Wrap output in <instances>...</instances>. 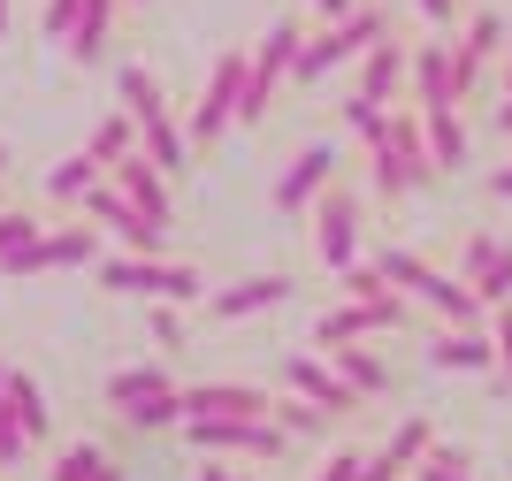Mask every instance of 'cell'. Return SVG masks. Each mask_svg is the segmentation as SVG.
<instances>
[{
  "label": "cell",
  "mask_w": 512,
  "mask_h": 481,
  "mask_svg": "<svg viewBox=\"0 0 512 481\" xmlns=\"http://www.w3.org/2000/svg\"><path fill=\"white\" fill-rule=\"evenodd\" d=\"M100 291L169 298V306H207V275H199L192 260H161V252H115V260H100Z\"/></svg>",
  "instance_id": "obj_1"
},
{
  "label": "cell",
  "mask_w": 512,
  "mask_h": 481,
  "mask_svg": "<svg viewBox=\"0 0 512 481\" xmlns=\"http://www.w3.org/2000/svg\"><path fill=\"white\" fill-rule=\"evenodd\" d=\"M367 161H375V191L383 199H406V191H421L428 176H436V161H428V130H421V107H390L383 138L367 146Z\"/></svg>",
  "instance_id": "obj_2"
},
{
  "label": "cell",
  "mask_w": 512,
  "mask_h": 481,
  "mask_svg": "<svg viewBox=\"0 0 512 481\" xmlns=\"http://www.w3.org/2000/svg\"><path fill=\"white\" fill-rule=\"evenodd\" d=\"M375 39H390V16L383 8H352V16H337L321 39H306L299 46V62H291V84H321L329 69H344V62H360Z\"/></svg>",
  "instance_id": "obj_3"
},
{
  "label": "cell",
  "mask_w": 512,
  "mask_h": 481,
  "mask_svg": "<svg viewBox=\"0 0 512 481\" xmlns=\"http://www.w3.org/2000/svg\"><path fill=\"white\" fill-rule=\"evenodd\" d=\"M299 46H306V31H299L291 16H283L276 31H268V39H260L253 54H245V100H237V130H253L260 115L276 107V84L291 77V62H299Z\"/></svg>",
  "instance_id": "obj_4"
},
{
  "label": "cell",
  "mask_w": 512,
  "mask_h": 481,
  "mask_svg": "<svg viewBox=\"0 0 512 481\" xmlns=\"http://www.w3.org/2000/svg\"><path fill=\"white\" fill-rule=\"evenodd\" d=\"M107 405L130 420V428H184V390H176L161 367H123V375H107Z\"/></svg>",
  "instance_id": "obj_5"
},
{
  "label": "cell",
  "mask_w": 512,
  "mask_h": 481,
  "mask_svg": "<svg viewBox=\"0 0 512 481\" xmlns=\"http://www.w3.org/2000/svg\"><path fill=\"white\" fill-rule=\"evenodd\" d=\"M375 268L390 275V283H398V291L406 298H421V306H436V314L444 321H474L482 314V298L467 291V275H436L421 260V252H383V260H375Z\"/></svg>",
  "instance_id": "obj_6"
},
{
  "label": "cell",
  "mask_w": 512,
  "mask_h": 481,
  "mask_svg": "<svg viewBox=\"0 0 512 481\" xmlns=\"http://www.w3.org/2000/svg\"><path fill=\"white\" fill-rule=\"evenodd\" d=\"M184 443L192 451H207V459H283V428L268 413L260 420H222V413H207V420H184Z\"/></svg>",
  "instance_id": "obj_7"
},
{
  "label": "cell",
  "mask_w": 512,
  "mask_h": 481,
  "mask_svg": "<svg viewBox=\"0 0 512 481\" xmlns=\"http://www.w3.org/2000/svg\"><path fill=\"white\" fill-rule=\"evenodd\" d=\"M77 207H85V222H100V230L123 237V252H161V245H169V222H146V214H138L123 191H115V176H100V184H92Z\"/></svg>",
  "instance_id": "obj_8"
},
{
  "label": "cell",
  "mask_w": 512,
  "mask_h": 481,
  "mask_svg": "<svg viewBox=\"0 0 512 481\" xmlns=\"http://www.w3.org/2000/svg\"><path fill=\"white\" fill-rule=\"evenodd\" d=\"M314 252H321L329 275L360 260V199L352 191H321L314 199Z\"/></svg>",
  "instance_id": "obj_9"
},
{
  "label": "cell",
  "mask_w": 512,
  "mask_h": 481,
  "mask_svg": "<svg viewBox=\"0 0 512 481\" xmlns=\"http://www.w3.org/2000/svg\"><path fill=\"white\" fill-rule=\"evenodd\" d=\"M406 321V298H344V306H329V314L314 321V352H329V344H352V336H383Z\"/></svg>",
  "instance_id": "obj_10"
},
{
  "label": "cell",
  "mask_w": 512,
  "mask_h": 481,
  "mask_svg": "<svg viewBox=\"0 0 512 481\" xmlns=\"http://www.w3.org/2000/svg\"><path fill=\"white\" fill-rule=\"evenodd\" d=\"M406 77H413V107H459V100H467L451 39H428V46H413V54H406Z\"/></svg>",
  "instance_id": "obj_11"
},
{
  "label": "cell",
  "mask_w": 512,
  "mask_h": 481,
  "mask_svg": "<svg viewBox=\"0 0 512 481\" xmlns=\"http://www.w3.org/2000/svg\"><path fill=\"white\" fill-rule=\"evenodd\" d=\"M329 176H337V146L314 138V146L291 153V168L276 176V214H314V199L329 191Z\"/></svg>",
  "instance_id": "obj_12"
},
{
  "label": "cell",
  "mask_w": 512,
  "mask_h": 481,
  "mask_svg": "<svg viewBox=\"0 0 512 481\" xmlns=\"http://www.w3.org/2000/svg\"><path fill=\"white\" fill-rule=\"evenodd\" d=\"M85 260H92V230H54L0 252V275H54V268H85Z\"/></svg>",
  "instance_id": "obj_13"
},
{
  "label": "cell",
  "mask_w": 512,
  "mask_h": 481,
  "mask_svg": "<svg viewBox=\"0 0 512 481\" xmlns=\"http://www.w3.org/2000/svg\"><path fill=\"white\" fill-rule=\"evenodd\" d=\"M291 275H245V283H222V291H207V321H253V314H276V306H291Z\"/></svg>",
  "instance_id": "obj_14"
},
{
  "label": "cell",
  "mask_w": 512,
  "mask_h": 481,
  "mask_svg": "<svg viewBox=\"0 0 512 481\" xmlns=\"http://www.w3.org/2000/svg\"><path fill=\"white\" fill-rule=\"evenodd\" d=\"M268 390L260 382H192L184 390V420H207V413H222V420H260L268 413Z\"/></svg>",
  "instance_id": "obj_15"
},
{
  "label": "cell",
  "mask_w": 512,
  "mask_h": 481,
  "mask_svg": "<svg viewBox=\"0 0 512 481\" xmlns=\"http://www.w3.org/2000/svg\"><path fill=\"white\" fill-rule=\"evenodd\" d=\"M107 176H115V191H123L130 207L146 214V222H176V199H169V176H161V168L146 161V153H123V161L107 168Z\"/></svg>",
  "instance_id": "obj_16"
},
{
  "label": "cell",
  "mask_w": 512,
  "mask_h": 481,
  "mask_svg": "<svg viewBox=\"0 0 512 481\" xmlns=\"http://www.w3.org/2000/svg\"><path fill=\"white\" fill-rule=\"evenodd\" d=\"M283 390H299V398H314V405H329V413H352V405H360V390H352V382L337 375V367H321L314 352H291L283 359Z\"/></svg>",
  "instance_id": "obj_17"
},
{
  "label": "cell",
  "mask_w": 512,
  "mask_h": 481,
  "mask_svg": "<svg viewBox=\"0 0 512 481\" xmlns=\"http://www.w3.org/2000/svg\"><path fill=\"white\" fill-rule=\"evenodd\" d=\"M398 84H406V46H398V39H375L360 54V100L390 107V100H398Z\"/></svg>",
  "instance_id": "obj_18"
},
{
  "label": "cell",
  "mask_w": 512,
  "mask_h": 481,
  "mask_svg": "<svg viewBox=\"0 0 512 481\" xmlns=\"http://www.w3.org/2000/svg\"><path fill=\"white\" fill-rule=\"evenodd\" d=\"M505 39H512L505 16H490V8L467 23V39H451V54H459V84H467V92L482 84V62H490V54H505Z\"/></svg>",
  "instance_id": "obj_19"
},
{
  "label": "cell",
  "mask_w": 512,
  "mask_h": 481,
  "mask_svg": "<svg viewBox=\"0 0 512 481\" xmlns=\"http://www.w3.org/2000/svg\"><path fill=\"white\" fill-rule=\"evenodd\" d=\"M428 367H451V375H482V367H497V344H490V336H474V321H459L451 336H436V344H428Z\"/></svg>",
  "instance_id": "obj_20"
},
{
  "label": "cell",
  "mask_w": 512,
  "mask_h": 481,
  "mask_svg": "<svg viewBox=\"0 0 512 481\" xmlns=\"http://www.w3.org/2000/svg\"><path fill=\"white\" fill-rule=\"evenodd\" d=\"M421 130H428L436 176H444V168H467V123H459V107H421Z\"/></svg>",
  "instance_id": "obj_21"
},
{
  "label": "cell",
  "mask_w": 512,
  "mask_h": 481,
  "mask_svg": "<svg viewBox=\"0 0 512 481\" xmlns=\"http://www.w3.org/2000/svg\"><path fill=\"white\" fill-rule=\"evenodd\" d=\"M329 367H337V375L352 382L360 398H383V390H390V367H383L375 352H367L360 336H352V344H329Z\"/></svg>",
  "instance_id": "obj_22"
},
{
  "label": "cell",
  "mask_w": 512,
  "mask_h": 481,
  "mask_svg": "<svg viewBox=\"0 0 512 481\" xmlns=\"http://www.w3.org/2000/svg\"><path fill=\"white\" fill-rule=\"evenodd\" d=\"M107 39H115V0H85V16H77V31H69V62L92 69L107 54Z\"/></svg>",
  "instance_id": "obj_23"
},
{
  "label": "cell",
  "mask_w": 512,
  "mask_h": 481,
  "mask_svg": "<svg viewBox=\"0 0 512 481\" xmlns=\"http://www.w3.org/2000/svg\"><path fill=\"white\" fill-rule=\"evenodd\" d=\"M268 420H276L283 436H299V443H314V436H329V428H337V413H329V405H314V398H299V390L268 405Z\"/></svg>",
  "instance_id": "obj_24"
},
{
  "label": "cell",
  "mask_w": 512,
  "mask_h": 481,
  "mask_svg": "<svg viewBox=\"0 0 512 481\" xmlns=\"http://www.w3.org/2000/svg\"><path fill=\"white\" fill-rule=\"evenodd\" d=\"M92 161H123V153H138V115H130V107H115V115H100V130H92Z\"/></svg>",
  "instance_id": "obj_25"
},
{
  "label": "cell",
  "mask_w": 512,
  "mask_h": 481,
  "mask_svg": "<svg viewBox=\"0 0 512 481\" xmlns=\"http://www.w3.org/2000/svg\"><path fill=\"white\" fill-rule=\"evenodd\" d=\"M115 92H123V107L138 115V123H161V115H169V100H161V84H153V69H138V62H130L123 77H115Z\"/></svg>",
  "instance_id": "obj_26"
},
{
  "label": "cell",
  "mask_w": 512,
  "mask_h": 481,
  "mask_svg": "<svg viewBox=\"0 0 512 481\" xmlns=\"http://www.w3.org/2000/svg\"><path fill=\"white\" fill-rule=\"evenodd\" d=\"M100 176H107V161H92V153H69V161L46 168V191H54V199H85Z\"/></svg>",
  "instance_id": "obj_27"
},
{
  "label": "cell",
  "mask_w": 512,
  "mask_h": 481,
  "mask_svg": "<svg viewBox=\"0 0 512 481\" xmlns=\"http://www.w3.org/2000/svg\"><path fill=\"white\" fill-rule=\"evenodd\" d=\"M8 405H16V420L31 428V443H39L46 428H54V405H46V390H39L31 375H8Z\"/></svg>",
  "instance_id": "obj_28"
},
{
  "label": "cell",
  "mask_w": 512,
  "mask_h": 481,
  "mask_svg": "<svg viewBox=\"0 0 512 481\" xmlns=\"http://www.w3.org/2000/svg\"><path fill=\"white\" fill-rule=\"evenodd\" d=\"M467 291L482 298V306H505V298H512V245H497L490 260H482V268L467 275Z\"/></svg>",
  "instance_id": "obj_29"
},
{
  "label": "cell",
  "mask_w": 512,
  "mask_h": 481,
  "mask_svg": "<svg viewBox=\"0 0 512 481\" xmlns=\"http://www.w3.org/2000/svg\"><path fill=\"white\" fill-rule=\"evenodd\" d=\"M107 466H115V459H107L100 443H69L62 459H54V474H46V481H100Z\"/></svg>",
  "instance_id": "obj_30"
},
{
  "label": "cell",
  "mask_w": 512,
  "mask_h": 481,
  "mask_svg": "<svg viewBox=\"0 0 512 481\" xmlns=\"http://www.w3.org/2000/svg\"><path fill=\"white\" fill-rule=\"evenodd\" d=\"M413 481H474L467 474V451H436V443H428L421 466H413Z\"/></svg>",
  "instance_id": "obj_31"
},
{
  "label": "cell",
  "mask_w": 512,
  "mask_h": 481,
  "mask_svg": "<svg viewBox=\"0 0 512 481\" xmlns=\"http://www.w3.org/2000/svg\"><path fill=\"white\" fill-rule=\"evenodd\" d=\"M23 451H31V428L16 420V405H8V390H0V466H23Z\"/></svg>",
  "instance_id": "obj_32"
},
{
  "label": "cell",
  "mask_w": 512,
  "mask_h": 481,
  "mask_svg": "<svg viewBox=\"0 0 512 481\" xmlns=\"http://www.w3.org/2000/svg\"><path fill=\"white\" fill-rule=\"evenodd\" d=\"M428 443H436V436H428V420H406V428H398V436H390L383 451H390L398 466H421V451H428Z\"/></svg>",
  "instance_id": "obj_33"
},
{
  "label": "cell",
  "mask_w": 512,
  "mask_h": 481,
  "mask_svg": "<svg viewBox=\"0 0 512 481\" xmlns=\"http://www.w3.org/2000/svg\"><path fill=\"white\" fill-rule=\"evenodd\" d=\"M77 16H85V0H46L39 39H69V31H77Z\"/></svg>",
  "instance_id": "obj_34"
},
{
  "label": "cell",
  "mask_w": 512,
  "mask_h": 481,
  "mask_svg": "<svg viewBox=\"0 0 512 481\" xmlns=\"http://www.w3.org/2000/svg\"><path fill=\"white\" fill-rule=\"evenodd\" d=\"M153 344H161V352H184V321H176L169 298H153Z\"/></svg>",
  "instance_id": "obj_35"
},
{
  "label": "cell",
  "mask_w": 512,
  "mask_h": 481,
  "mask_svg": "<svg viewBox=\"0 0 512 481\" xmlns=\"http://www.w3.org/2000/svg\"><path fill=\"white\" fill-rule=\"evenodd\" d=\"M23 237H39V214H23V207H0V252H16Z\"/></svg>",
  "instance_id": "obj_36"
},
{
  "label": "cell",
  "mask_w": 512,
  "mask_h": 481,
  "mask_svg": "<svg viewBox=\"0 0 512 481\" xmlns=\"http://www.w3.org/2000/svg\"><path fill=\"white\" fill-rule=\"evenodd\" d=\"M360 481H406V466L390 459V451H375V459H360Z\"/></svg>",
  "instance_id": "obj_37"
},
{
  "label": "cell",
  "mask_w": 512,
  "mask_h": 481,
  "mask_svg": "<svg viewBox=\"0 0 512 481\" xmlns=\"http://www.w3.org/2000/svg\"><path fill=\"white\" fill-rule=\"evenodd\" d=\"M490 344H497V367H505V375H512V306H505V314H497V336H490Z\"/></svg>",
  "instance_id": "obj_38"
},
{
  "label": "cell",
  "mask_w": 512,
  "mask_h": 481,
  "mask_svg": "<svg viewBox=\"0 0 512 481\" xmlns=\"http://www.w3.org/2000/svg\"><path fill=\"white\" fill-rule=\"evenodd\" d=\"M413 8H421V16L436 23V31H444V23H459V0H413Z\"/></svg>",
  "instance_id": "obj_39"
},
{
  "label": "cell",
  "mask_w": 512,
  "mask_h": 481,
  "mask_svg": "<svg viewBox=\"0 0 512 481\" xmlns=\"http://www.w3.org/2000/svg\"><path fill=\"white\" fill-rule=\"evenodd\" d=\"M314 481H360V459H352V451H344V459H329V466H321Z\"/></svg>",
  "instance_id": "obj_40"
},
{
  "label": "cell",
  "mask_w": 512,
  "mask_h": 481,
  "mask_svg": "<svg viewBox=\"0 0 512 481\" xmlns=\"http://www.w3.org/2000/svg\"><path fill=\"white\" fill-rule=\"evenodd\" d=\"M192 481H237V474H230V466H214V459H207V466H199Z\"/></svg>",
  "instance_id": "obj_41"
},
{
  "label": "cell",
  "mask_w": 512,
  "mask_h": 481,
  "mask_svg": "<svg viewBox=\"0 0 512 481\" xmlns=\"http://www.w3.org/2000/svg\"><path fill=\"white\" fill-rule=\"evenodd\" d=\"M314 8H321L329 23H337V16H352V0H314Z\"/></svg>",
  "instance_id": "obj_42"
},
{
  "label": "cell",
  "mask_w": 512,
  "mask_h": 481,
  "mask_svg": "<svg viewBox=\"0 0 512 481\" xmlns=\"http://www.w3.org/2000/svg\"><path fill=\"white\" fill-rule=\"evenodd\" d=\"M490 191H497V199H512V168H497V176H490Z\"/></svg>",
  "instance_id": "obj_43"
},
{
  "label": "cell",
  "mask_w": 512,
  "mask_h": 481,
  "mask_svg": "<svg viewBox=\"0 0 512 481\" xmlns=\"http://www.w3.org/2000/svg\"><path fill=\"white\" fill-rule=\"evenodd\" d=\"M100 481H130V474H123V466H107V474H100Z\"/></svg>",
  "instance_id": "obj_44"
},
{
  "label": "cell",
  "mask_w": 512,
  "mask_h": 481,
  "mask_svg": "<svg viewBox=\"0 0 512 481\" xmlns=\"http://www.w3.org/2000/svg\"><path fill=\"white\" fill-rule=\"evenodd\" d=\"M8 375H16V367H0V390H8Z\"/></svg>",
  "instance_id": "obj_45"
},
{
  "label": "cell",
  "mask_w": 512,
  "mask_h": 481,
  "mask_svg": "<svg viewBox=\"0 0 512 481\" xmlns=\"http://www.w3.org/2000/svg\"><path fill=\"white\" fill-rule=\"evenodd\" d=\"M0 31H8V0H0Z\"/></svg>",
  "instance_id": "obj_46"
},
{
  "label": "cell",
  "mask_w": 512,
  "mask_h": 481,
  "mask_svg": "<svg viewBox=\"0 0 512 481\" xmlns=\"http://www.w3.org/2000/svg\"><path fill=\"white\" fill-rule=\"evenodd\" d=\"M0 176H8V146H0Z\"/></svg>",
  "instance_id": "obj_47"
},
{
  "label": "cell",
  "mask_w": 512,
  "mask_h": 481,
  "mask_svg": "<svg viewBox=\"0 0 512 481\" xmlns=\"http://www.w3.org/2000/svg\"><path fill=\"white\" fill-rule=\"evenodd\" d=\"M459 8H467V0H459Z\"/></svg>",
  "instance_id": "obj_48"
},
{
  "label": "cell",
  "mask_w": 512,
  "mask_h": 481,
  "mask_svg": "<svg viewBox=\"0 0 512 481\" xmlns=\"http://www.w3.org/2000/svg\"><path fill=\"white\" fill-rule=\"evenodd\" d=\"M138 8H146V0H138Z\"/></svg>",
  "instance_id": "obj_49"
},
{
  "label": "cell",
  "mask_w": 512,
  "mask_h": 481,
  "mask_svg": "<svg viewBox=\"0 0 512 481\" xmlns=\"http://www.w3.org/2000/svg\"><path fill=\"white\" fill-rule=\"evenodd\" d=\"M237 481H245V474H237Z\"/></svg>",
  "instance_id": "obj_50"
}]
</instances>
